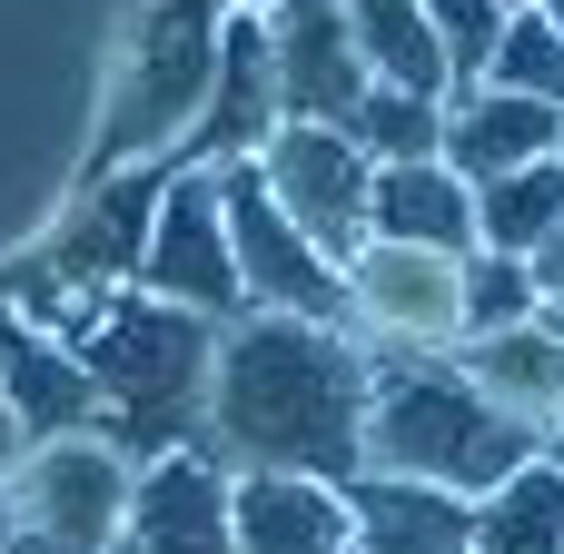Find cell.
Masks as SVG:
<instances>
[{"label": "cell", "instance_id": "1", "mask_svg": "<svg viewBox=\"0 0 564 554\" xmlns=\"http://www.w3.org/2000/svg\"><path fill=\"white\" fill-rule=\"evenodd\" d=\"M198 446L228 476L357 486L367 476V347L347 327H307V317H238L218 337Z\"/></svg>", "mask_w": 564, "mask_h": 554}, {"label": "cell", "instance_id": "2", "mask_svg": "<svg viewBox=\"0 0 564 554\" xmlns=\"http://www.w3.org/2000/svg\"><path fill=\"white\" fill-rule=\"evenodd\" d=\"M99 397V446H119L129 466H159L178 446L208 436V377H218V327L188 307H159L139 287L99 297L69 337H59Z\"/></svg>", "mask_w": 564, "mask_h": 554}, {"label": "cell", "instance_id": "3", "mask_svg": "<svg viewBox=\"0 0 564 554\" xmlns=\"http://www.w3.org/2000/svg\"><path fill=\"white\" fill-rule=\"evenodd\" d=\"M545 436L496 416L456 357H416V347H367V476H406V486H446V496H496L516 466H535Z\"/></svg>", "mask_w": 564, "mask_h": 554}, {"label": "cell", "instance_id": "4", "mask_svg": "<svg viewBox=\"0 0 564 554\" xmlns=\"http://www.w3.org/2000/svg\"><path fill=\"white\" fill-rule=\"evenodd\" d=\"M218 30H228L218 0H149L129 20L119 69H109V119L89 139L79 188L89 178H119V169H149V159L169 169L188 149V129L208 109V79H218Z\"/></svg>", "mask_w": 564, "mask_h": 554}, {"label": "cell", "instance_id": "5", "mask_svg": "<svg viewBox=\"0 0 564 554\" xmlns=\"http://www.w3.org/2000/svg\"><path fill=\"white\" fill-rule=\"evenodd\" d=\"M129 486L139 466L99 436H59V446H30L10 476H0V506L20 535H40L50 554H109L119 545V515H129Z\"/></svg>", "mask_w": 564, "mask_h": 554}, {"label": "cell", "instance_id": "6", "mask_svg": "<svg viewBox=\"0 0 564 554\" xmlns=\"http://www.w3.org/2000/svg\"><path fill=\"white\" fill-rule=\"evenodd\" d=\"M218 178V218H228V258H238V287H248V317H307V327H347V268H327L288 218L278 198L258 188V169H208Z\"/></svg>", "mask_w": 564, "mask_h": 554}, {"label": "cell", "instance_id": "7", "mask_svg": "<svg viewBox=\"0 0 564 554\" xmlns=\"http://www.w3.org/2000/svg\"><path fill=\"white\" fill-rule=\"evenodd\" d=\"M258 188L278 198V218L327 258V268H357V248H367V188H377V169L357 159V139L347 129H307V119H288L258 159Z\"/></svg>", "mask_w": 564, "mask_h": 554}, {"label": "cell", "instance_id": "8", "mask_svg": "<svg viewBox=\"0 0 564 554\" xmlns=\"http://www.w3.org/2000/svg\"><path fill=\"white\" fill-rule=\"evenodd\" d=\"M139 297L188 307L218 337L248 317V287H238V258H228V218H218V178L208 169H169V198H159L149 258H139Z\"/></svg>", "mask_w": 564, "mask_h": 554}, {"label": "cell", "instance_id": "9", "mask_svg": "<svg viewBox=\"0 0 564 554\" xmlns=\"http://www.w3.org/2000/svg\"><path fill=\"white\" fill-rule=\"evenodd\" d=\"M159 198H169V169H159V159H149V169H119V178H89L79 208L50 228L40 268H50L59 287H79V297H119V287H139Z\"/></svg>", "mask_w": 564, "mask_h": 554}, {"label": "cell", "instance_id": "10", "mask_svg": "<svg viewBox=\"0 0 564 554\" xmlns=\"http://www.w3.org/2000/svg\"><path fill=\"white\" fill-rule=\"evenodd\" d=\"M347 337L357 347H416V357H446L456 347V258H426V248H357L347 268Z\"/></svg>", "mask_w": 564, "mask_h": 554}, {"label": "cell", "instance_id": "11", "mask_svg": "<svg viewBox=\"0 0 564 554\" xmlns=\"http://www.w3.org/2000/svg\"><path fill=\"white\" fill-rule=\"evenodd\" d=\"M268 59H278V109L307 129H347L357 99L377 89L347 30V0H278L268 10Z\"/></svg>", "mask_w": 564, "mask_h": 554}, {"label": "cell", "instance_id": "12", "mask_svg": "<svg viewBox=\"0 0 564 554\" xmlns=\"http://www.w3.org/2000/svg\"><path fill=\"white\" fill-rule=\"evenodd\" d=\"M278 129H288V109H278L268 20H258V10H228V30H218V79H208V109H198V129H188V149H178L169 169H238V159H258Z\"/></svg>", "mask_w": 564, "mask_h": 554}, {"label": "cell", "instance_id": "13", "mask_svg": "<svg viewBox=\"0 0 564 554\" xmlns=\"http://www.w3.org/2000/svg\"><path fill=\"white\" fill-rule=\"evenodd\" d=\"M109 554H238V525H228V466H218L208 446H178V456L139 466Z\"/></svg>", "mask_w": 564, "mask_h": 554}, {"label": "cell", "instance_id": "14", "mask_svg": "<svg viewBox=\"0 0 564 554\" xmlns=\"http://www.w3.org/2000/svg\"><path fill=\"white\" fill-rule=\"evenodd\" d=\"M347 496V554H476V506L406 476H357Z\"/></svg>", "mask_w": 564, "mask_h": 554}, {"label": "cell", "instance_id": "15", "mask_svg": "<svg viewBox=\"0 0 564 554\" xmlns=\"http://www.w3.org/2000/svg\"><path fill=\"white\" fill-rule=\"evenodd\" d=\"M555 129H564V109H545V99L456 89V99H446V149H436V169H456L466 188H486V178H506V169L555 159Z\"/></svg>", "mask_w": 564, "mask_h": 554}, {"label": "cell", "instance_id": "16", "mask_svg": "<svg viewBox=\"0 0 564 554\" xmlns=\"http://www.w3.org/2000/svg\"><path fill=\"white\" fill-rule=\"evenodd\" d=\"M0 406L20 426V446H59V436H89L99 426V397H89L79 357L59 337H30L20 317L0 327Z\"/></svg>", "mask_w": 564, "mask_h": 554}, {"label": "cell", "instance_id": "17", "mask_svg": "<svg viewBox=\"0 0 564 554\" xmlns=\"http://www.w3.org/2000/svg\"><path fill=\"white\" fill-rule=\"evenodd\" d=\"M367 238L377 248H426V258H466L476 248V188L436 159L416 169H377L367 188Z\"/></svg>", "mask_w": 564, "mask_h": 554}, {"label": "cell", "instance_id": "18", "mask_svg": "<svg viewBox=\"0 0 564 554\" xmlns=\"http://www.w3.org/2000/svg\"><path fill=\"white\" fill-rule=\"evenodd\" d=\"M238 554H347V496L307 476H228Z\"/></svg>", "mask_w": 564, "mask_h": 554}, {"label": "cell", "instance_id": "19", "mask_svg": "<svg viewBox=\"0 0 564 554\" xmlns=\"http://www.w3.org/2000/svg\"><path fill=\"white\" fill-rule=\"evenodd\" d=\"M456 357V377L496 406V416H516V426H535V436H555L564 416V347L545 327H506V337H466V347H446Z\"/></svg>", "mask_w": 564, "mask_h": 554}, {"label": "cell", "instance_id": "20", "mask_svg": "<svg viewBox=\"0 0 564 554\" xmlns=\"http://www.w3.org/2000/svg\"><path fill=\"white\" fill-rule=\"evenodd\" d=\"M347 30H357V59L377 89H406V99H446V40L426 20V0H347Z\"/></svg>", "mask_w": 564, "mask_h": 554}, {"label": "cell", "instance_id": "21", "mask_svg": "<svg viewBox=\"0 0 564 554\" xmlns=\"http://www.w3.org/2000/svg\"><path fill=\"white\" fill-rule=\"evenodd\" d=\"M476 554H564V456H535L476 496Z\"/></svg>", "mask_w": 564, "mask_h": 554}, {"label": "cell", "instance_id": "22", "mask_svg": "<svg viewBox=\"0 0 564 554\" xmlns=\"http://www.w3.org/2000/svg\"><path fill=\"white\" fill-rule=\"evenodd\" d=\"M555 218H564V169L555 159L506 169V178L476 188V248H496V258H535L555 238Z\"/></svg>", "mask_w": 564, "mask_h": 554}, {"label": "cell", "instance_id": "23", "mask_svg": "<svg viewBox=\"0 0 564 554\" xmlns=\"http://www.w3.org/2000/svg\"><path fill=\"white\" fill-rule=\"evenodd\" d=\"M535 268L525 258H496V248H466L456 258V347L466 337H506V327H535Z\"/></svg>", "mask_w": 564, "mask_h": 554}, {"label": "cell", "instance_id": "24", "mask_svg": "<svg viewBox=\"0 0 564 554\" xmlns=\"http://www.w3.org/2000/svg\"><path fill=\"white\" fill-rule=\"evenodd\" d=\"M347 139H357V159H367V169H416V159H436V149H446V99L367 89V99H357V119H347Z\"/></svg>", "mask_w": 564, "mask_h": 554}, {"label": "cell", "instance_id": "25", "mask_svg": "<svg viewBox=\"0 0 564 554\" xmlns=\"http://www.w3.org/2000/svg\"><path fill=\"white\" fill-rule=\"evenodd\" d=\"M476 89H516V99L564 109V40L545 30V10H516V20H506V40H496V59H486Z\"/></svg>", "mask_w": 564, "mask_h": 554}, {"label": "cell", "instance_id": "26", "mask_svg": "<svg viewBox=\"0 0 564 554\" xmlns=\"http://www.w3.org/2000/svg\"><path fill=\"white\" fill-rule=\"evenodd\" d=\"M426 20H436V40H446V79L476 89L486 59H496V40H506V20H516V0H426ZM456 89H446V99H456Z\"/></svg>", "mask_w": 564, "mask_h": 554}, {"label": "cell", "instance_id": "27", "mask_svg": "<svg viewBox=\"0 0 564 554\" xmlns=\"http://www.w3.org/2000/svg\"><path fill=\"white\" fill-rule=\"evenodd\" d=\"M525 268H535V297H564V218H555V238H545Z\"/></svg>", "mask_w": 564, "mask_h": 554}, {"label": "cell", "instance_id": "28", "mask_svg": "<svg viewBox=\"0 0 564 554\" xmlns=\"http://www.w3.org/2000/svg\"><path fill=\"white\" fill-rule=\"evenodd\" d=\"M20 456H30V446H20V426H10V406H0V476H10Z\"/></svg>", "mask_w": 564, "mask_h": 554}, {"label": "cell", "instance_id": "29", "mask_svg": "<svg viewBox=\"0 0 564 554\" xmlns=\"http://www.w3.org/2000/svg\"><path fill=\"white\" fill-rule=\"evenodd\" d=\"M535 327H545V337L564 347V297H545V307H535Z\"/></svg>", "mask_w": 564, "mask_h": 554}, {"label": "cell", "instance_id": "30", "mask_svg": "<svg viewBox=\"0 0 564 554\" xmlns=\"http://www.w3.org/2000/svg\"><path fill=\"white\" fill-rule=\"evenodd\" d=\"M535 10H545V30H555V40H564V0H535Z\"/></svg>", "mask_w": 564, "mask_h": 554}, {"label": "cell", "instance_id": "31", "mask_svg": "<svg viewBox=\"0 0 564 554\" xmlns=\"http://www.w3.org/2000/svg\"><path fill=\"white\" fill-rule=\"evenodd\" d=\"M218 10H258V20H268V10H278V0H218Z\"/></svg>", "mask_w": 564, "mask_h": 554}, {"label": "cell", "instance_id": "32", "mask_svg": "<svg viewBox=\"0 0 564 554\" xmlns=\"http://www.w3.org/2000/svg\"><path fill=\"white\" fill-rule=\"evenodd\" d=\"M10 554H50V545H40V535H10Z\"/></svg>", "mask_w": 564, "mask_h": 554}, {"label": "cell", "instance_id": "33", "mask_svg": "<svg viewBox=\"0 0 564 554\" xmlns=\"http://www.w3.org/2000/svg\"><path fill=\"white\" fill-rule=\"evenodd\" d=\"M10 535H20V525H10V506H0V554H10Z\"/></svg>", "mask_w": 564, "mask_h": 554}, {"label": "cell", "instance_id": "34", "mask_svg": "<svg viewBox=\"0 0 564 554\" xmlns=\"http://www.w3.org/2000/svg\"><path fill=\"white\" fill-rule=\"evenodd\" d=\"M545 456H564V416H555V436H545Z\"/></svg>", "mask_w": 564, "mask_h": 554}, {"label": "cell", "instance_id": "35", "mask_svg": "<svg viewBox=\"0 0 564 554\" xmlns=\"http://www.w3.org/2000/svg\"><path fill=\"white\" fill-rule=\"evenodd\" d=\"M555 169H564V129H555Z\"/></svg>", "mask_w": 564, "mask_h": 554}, {"label": "cell", "instance_id": "36", "mask_svg": "<svg viewBox=\"0 0 564 554\" xmlns=\"http://www.w3.org/2000/svg\"><path fill=\"white\" fill-rule=\"evenodd\" d=\"M516 10H535V0H516Z\"/></svg>", "mask_w": 564, "mask_h": 554}]
</instances>
